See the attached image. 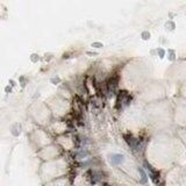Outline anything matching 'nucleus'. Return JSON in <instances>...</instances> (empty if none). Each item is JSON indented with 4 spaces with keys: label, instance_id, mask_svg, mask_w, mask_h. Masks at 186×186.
I'll use <instances>...</instances> for the list:
<instances>
[{
    "label": "nucleus",
    "instance_id": "nucleus-1",
    "mask_svg": "<svg viewBox=\"0 0 186 186\" xmlns=\"http://www.w3.org/2000/svg\"><path fill=\"white\" fill-rule=\"evenodd\" d=\"M110 161L113 164H121L123 162V156L119 155V154H114L110 156Z\"/></svg>",
    "mask_w": 186,
    "mask_h": 186
},
{
    "label": "nucleus",
    "instance_id": "nucleus-2",
    "mask_svg": "<svg viewBox=\"0 0 186 186\" xmlns=\"http://www.w3.org/2000/svg\"><path fill=\"white\" fill-rule=\"evenodd\" d=\"M127 142H128V144H129V145H132L133 148H135V140H134V138H133L132 136L128 137V140H127Z\"/></svg>",
    "mask_w": 186,
    "mask_h": 186
},
{
    "label": "nucleus",
    "instance_id": "nucleus-3",
    "mask_svg": "<svg viewBox=\"0 0 186 186\" xmlns=\"http://www.w3.org/2000/svg\"><path fill=\"white\" fill-rule=\"evenodd\" d=\"M92 46L97 47V48H100V47H103V46H101V44H100V43H93V44H92Z\"/></svg>",
    "mask_w": 186,
    "mask_h": 186
}]
</instances>
